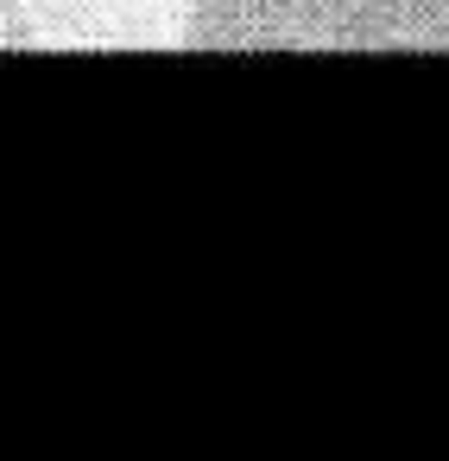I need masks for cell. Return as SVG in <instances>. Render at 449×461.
I'll return each instance as SVG.
<instances>
[{
  "mask_svg": "<svg viewBox=\"0 0 449 461\" xmlns=\"http://www.w3.org/2000/svg\"><path fill=\"white\" fill-rule=\"evenodd\" d=\"M39 20V32L51 26L58 39H96V45H121V39H171L190 0H20Z\"/></svg>",
  "mask_w": 449,
  "mask_h": 461,
  "instance_id": "obj_2",
  "label": "cell"
},
{
  "mask_svg": "<svg viewBox=\"0 0 449 461\" xmlns=\"http://www.w3.org/2000/svg\"><path fill=\"white\" fill-rule=\"evenodd\" d=\"M39 20L20 7V0H0V45H39Z\"/></svg>",
  "mask_w": 449,
  "mask_h": 461,
  "instance_id": "obj_3",
  "label": "cell"
},
{
  "mask_svg": "<svg viewBox=\"0 0 449 461\" xmlns=\"http://www.w3.org/2000/svg\"><path fill=\"white\" fill-rule=\"evenodd\" d=\"M190 51H449V0H190Z\"/></svg>",
  "mask_w": 449,
  "mask_h": 461,
  "instance_id": "obj_1",
  "label": "cell"
}]
</instances>
